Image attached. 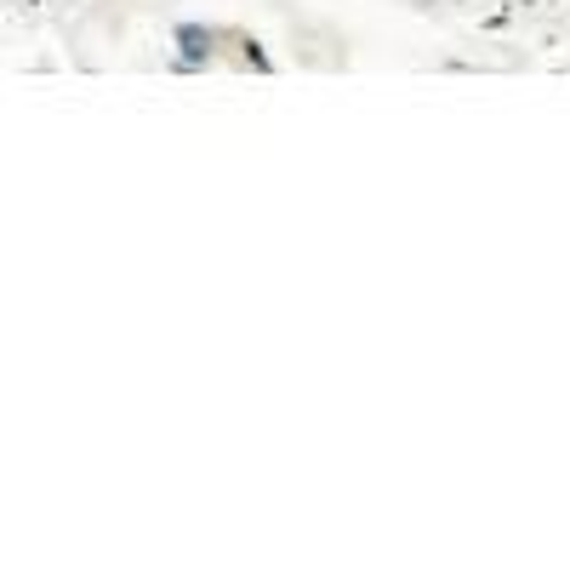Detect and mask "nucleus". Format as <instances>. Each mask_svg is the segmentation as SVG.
I'll return each mask as SVG.
<instances>
[{"mask_svg":"<svg viewBox=\"0 0 570 570\" xmlns=\"http://www.w3.org/2000/svg\"><path fill=\"white\" fill-rule=\"evenodd\" d=\"M212 29H200V23H183L177 29V46H183V69H195V63H206L212 58Z\"/></svg>","mask_w":570,"mask_h":570,"instance_id":"f257e3e1","label":"nucleus"}]
</instances>
